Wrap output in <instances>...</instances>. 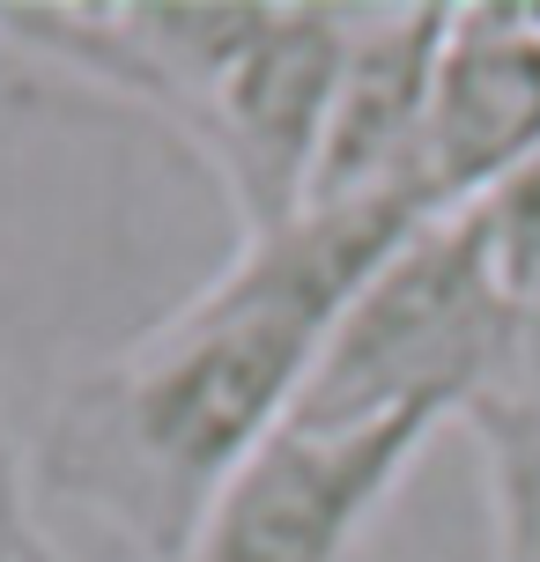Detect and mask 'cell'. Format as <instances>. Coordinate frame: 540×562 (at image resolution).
<instances>
[{
    "label": "cell",
    "mask_w": 540,
    "mask_h": 562,
    "mask_svg": "<svg viewBox=\"0 0 540 562\" xmlns=\"http://www.w3.org/2000/svg\"><path fill=\"white\" fill-rule=\"evenodd\" d=\"M356 8H0V37L164 119L215 170L237 245L304 215Z\"/></svg>",
    "instance_id": "7a4b0ae2"
},
{
    "label": "cell",
    "mask_w": 540,
    "mask_h": 562,
    "mask_svg": "<svg viewBox=\"0 0 540 562\" xmlns=\"http://www.w3.org/2000/svg\"><path fill=\"white\" fill-rule=\"evenodd\" d=\"M526 326L533 311L504 289L482 215L474 207L429 215L348 296L289 422L296 429H370L400 415L452 422L504 370Z\"/></svg>",
    "instance_id": "3957f363"
},
{
    "label": "cell",
    "mask_w": 540,
    "mask_h": 562,
    "mask_svg": "<svg viewBox=\"0 0 540 562\" xmlns=\"http://www.w3.org/2000/svg\"><path fill=\"white\" fill-rule=\"evenodd\" d=\"M452 37V8H356L341 59V89L318 140L304 207H370L393 200L429 215L423 200V126L437 59Z\"/></svg>",
    "instance_id": "5b68a950"
},
{
    "label": "cell",
    "mask_w": 540,
    "mask_h": 562,
    "mask_svg": "<svg viewBox=\"0 0 540 562\" xmlns=\"http://www.w3.org/2000/svg\"><path fill=\"white\" fill-rule=\"evenodd\" d=\"M445 422L400 415L370 429H296L289 422L200 518L178 562H348L393 481Z\"/></svg>",
    "instance_id": "277c9868"
},
{
    "label": "cell",
    "mask_w": 540,
    "mask_h": 562,
    "mask_svg": "<svg viewBox=\"0 0 540 562\" xmlns=\"http://www.w3.org/2000/svg\"><path fill=\"white\" fill-rule=\"evenodd\" d=\"M474 215H482V229H488V252H496L504 289L540 318V148L488 200H474Z\"/></svg>",
    "instance_id": "ba28073f"
},
{
    "label": "cell",
    "mask_w": 540,
    "mask_h": 562,
    "mask_svg": "<svg viewBox=\"0 0 540 562\" xmlns=\"http://www.w3.org/2000/svg\"><path fill=\"white\" fill-rule=\"evenodd\" d=\"M0 562H59L45 548V533L30 526V504H23V467L8 451V429H0Z\"/></svg>",
    "instance_id": "9c48e42d"
},
{
    "label": "cell",
    "mask_w": 540,
    "mask_h": 562,
    "mask_svg": "<svg viewBox=\"0 0 540 562\" xmlns=\"http://www.w3.org/2000/svg\"><path fill=\"white\" fill-rule=\"evenodd\" d=\"M496 488V562H540V318L518 334L504 370L466 400Z\"/></svg>",
    "instance_id": "52a82bcc"
},
{
    "label": "cell",
    "mask_w": 540,
    "mask_h": 562,
    "mask_svg": "<svg viewBox=\"0 0 540 562\" xmlns=\"http://www.w3.org/2000/svg\"><path fill=\"white\" fill-rule=\"evenodd\" d=\"M540 148V8H452L423 126V200H488Z\"/></svg>",
    "instance_id": "8992f818"
},
{
    "label": "cell",
    "mask_w": 540,
    "mask_h": 562,
    "mask_svg": "<svg viewBox=\"0 0 540 562\" xmlns=\"http://www.w3.org/2000/svg\"><path fill=\"white\" fill-rule=\"evenodd\" d=\"M423 223L393 200L304 207L289 229L237 245L200 296L59 393L37 437V488L142 562H178L215 496L289 429L363 274Z\"/></svg>",
    "instance_id": "6da1fadb"
}]
</instances>
